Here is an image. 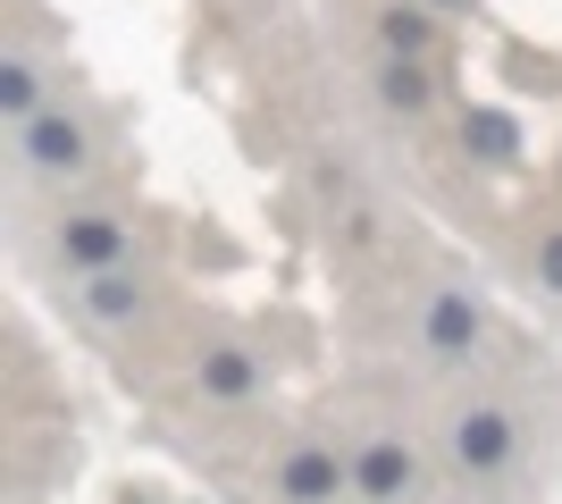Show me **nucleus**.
<instances>
[{"label": "nucleus", "mask_w": 562, "mask_h": 504, "mask_svg": "<svg viewBox=\"0 0 562 504\" xmlns=\"http://www.w3.org/2000/svg\"><path fill=\"white\" fill-rule=\"evenodd\" d=\"M278 488H285L294 504H328L336 488H352V471H345L336 455H319V446H303V455H294V462L278 471Z\"/></svg>", "instance_id": "f03ea898"}, {"label": "nucleus", "mask_w": 562, "mask_h": 504, "mask_svg": "<svg viewBox=\"0 0 562 504\" xmlns=\"http://www.w3.org/2000/svg\"><path fill=\"white\" fill-rule=\"evenodd\" d=\"M538 278H546V287H554V294H562V227H554V236H546V244H538Z\"/></svg>", "instance_id": "ddd939ff"}, {"label": "nucleus", "mask_w": 562, "mask_h": 504, "mask_svg": "<svg viewBox=\"0 0 562 504\" xmlns=\"http://www.w3.org/2000/svg\"><path fill=\"white\" fill-rule=\"evenodd\" d=\"M462 144L479 152V160H513V152H520V126L504 119V110H470V119H462Z\"/></svg>", "instance_id": "0eeeda50"}, {"label": "nucleus", "mask_w": 562, "mask_h": 504, "mask_svg": "<svg viewBox=\"0 0 562 504\" xmlns=\"http://www.w3.org/2000/svg\"><path fill=\"white\" fill-rule=\"evenodd\" d=\"M93 312L101 320H126V312H135V287H126L117 269H101V278H93Z\"/></svg>", "instance_id": "9b49d317"}, {"label": "nucleus", "mask_w": 562, "mask_h": 504, "mask_svg": "<svg viewBox=\"0 0 562 504\" xmlns=\"http://www.w3.org/2000/svg\"><path fill=\"white\" fill-rule=\"evenodd\" d=\"M202 387H211V395H252V354H235V345L202 354Z\"/></svg>", "instance_id": "6e6552de"}, {"label": "nucleus", "mask_w": 562, "mask_h": 504, "mask_svg": "<svg viewBox=\"0 0 562 504\" xmlns=\"http://www.w3.org/2000/svg\"><path fill=\"white\" fill-rule=\"evenodd\" d=\"M378 93L395 101V110H420V101H428V76H420V68H412V59H395V68L378 76Z\"/></svg>", "instance_id": "9d476101"}, {"label": "nucleus", "mask_w": 562, "mask_h": 504, "mask_svg": "<svg viewBox=\"0 0 562 504\" xmlns=\"http://www.w3.org/2000/svg\"><path fill=\"white\" fill-rule=\"evenodd\" d=\"M412 480H420V462H412V446H395V437H378L370 455L352 462V488H361L370 504H395Z\"/></svg>", "instance_id": "f257e3e1"}, {"label": "nucleus", "mask_w": 562, "mask_h": 504, "mask_svg": "<svg viewBox=\"0 0 562 504\" xmlns=\"http://www.w3.org/2000/svg\"><path fill=\"white\" fill-rule=\"evenodd\" d=\"M25 152H34L43 168H76L85 160V135H76V119H34L25 126Z\"/></svg>", "instance_id": "423d86ee"}, {"label": "nucleus", "mask_w": 562, "mask_h": 504, "mask_svg": "<svg viewBox=\"0 0 562 504\" xmlns=\"http://www.w3.org/2000/svg\"><path fill=\"white\" fill-rule=\"evenodd\" d=\"M453 455H462L470 471H495V462L513 455V421H504V412H462V429H453Z\"/></svg>", "instance_id": "7ed1b4c3"}, {"label": "nucleus", "mask_w": 562, "mask_h": 504, "mask_svg": "<svg viewBox=\"0 0 562 504\" xmlns=\"http://www.w3.org/2000/svg\"><path fill=\"white\" fill-rule=\"evenodd\" d=\"M428 345H437V354H470V345H479L470 294H437V303H428Z\"/></svg>", "instance_id": "20e7f679"}, {"label": "nucleus", "mask_w": 562, "mask_h": 504, "mask_svg": "<svg viewBox=\"0 0 562 504\" xmlns=\"http://www.w3.org/2000/svg\"><path fill=\"white\" fill-rule=\"evenodd\" d=\"M68 261H85V269H110L117 253H126V227H117V219H68Z\"/></svg>", "instance_id": "39448f33"}, {"label": "nucleus", "mask_w": 562, "mask_h": 504, "mask_svg": "<svg viewBox=\"0 0 562 504\" xmlns=\"http://www.w3.org/2000/svg\"><path fill=\"white\" fill-rule=\"evenodd\" d=\"M378 34H386V51H395V59H412V51L428 43V18H420V9H386V25H378Z\"/></svg>", "instance_id": "1a4fd4ad"}, {"label": "nucleus", "mask_w": 562, "mask_h": 504, "mask_svg": "<svg viewBox=\"0 0 562 504\" xmlns=\"http://www.w3.org/2000/svg\"><path fill=\"white\" fill-rule=\"evenodd\" d=\"M0 110H34V68H25V59L0 68Z\"/></svg>", "instance_id": "f8f14e48"}]
</instances>
